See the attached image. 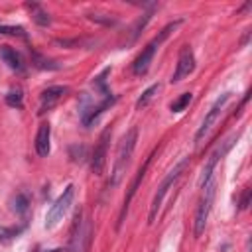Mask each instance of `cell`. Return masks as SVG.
Masks as SVG:
<instances>
[{
    "mask_svg": "<svg viewBox=\"0 0 252 252\" xmlns=\"http://www.w3.org/2000/svg\"><path fill=\"white\" fill-rule=\"evenodd\" d=\"M28 207H30V199L26 193H18L14 199H12V209L18 213V215H26L28 213Z\"/></svg>",
    "mask_w": 252,
    "mask_h": 252,
    "instance_id": "16",
    "label": "cell"
},
{
    "mask_svg": "<svg viewBox=\"0 0 252 252\" xmlns=\"http://www.w3.org/2000/svg\"><path fill=\"white\" fill-rule=\"evenodd\" d=\"M0 33L18 35V37H26V30H24L22 26H0Z\"/></svg>",
    "mask_w": 252,
    "mask_h": 252,
    "instance_id": "20",
    "label": "cell"
},
{
    "mask_svg": "<svg viewBox=\"0 0 252 252\" xmlns=\"http://www.w3.org/2000/svg\"><path fill=\"white\" fill-rule=\"evenodd\" d=\"M195 69V55H193V49L189 45H183L181 51H179V57H177V65H175V73L171 75V83H179L181 79L189 77Z\"/></svg>",
    "mask_w": 252,
    "mask_h": 252,
    "instance_id": "8",
    "label": "cell"
},
{
    "mask_svg": "<svg viewBox=\"0 0 252 252\" xmlns=\"http://www.w3.org/2000/svg\"><path fill=\"white\" fill-rule=\"evenodd\" d=\"M22 230H24V226H2V224H0V240H2V242H10V240H14Z\"/></svg>",
    "mask_w": 252,
    "mask_h": 252,
    "instance_id": "17",
    "label": "cell"
},
{
    "mask_svg": "<svg viewBox=\"0 0 252 252\" xmlns=\"http://www.w3.org/2000/svg\"><path fill=\"white\" fill-rule=\"evenodd\" d=\"M187 165V158L185 159H181L179 163H175L173 165V169L163 177V181L159 183V187H158V191H156V195H154V199H152V205H150V222H154L156 220V215H158V211H159V207H161V203H163V199H165V193H167V189L173 185V181L181 175V171H183V167Z\"/></svg>",
    "mask_w": 252,
    "mask_h": 252,
    "instance_id": "4",
    "label": "cell"
},
{
    "mask_svg": "<svg viewBox=\"0 0 252 252\" xmlns=\"http://www.w3.org/2000/svg\"><path fill=\"white\" fill-rule=\"evenodd\" d=\"M191 100H193V94H191V93H183L177 100L171 102V110H173V112H181V110H185V106H187Z\"/></svg>",
    "mask_w": 252,
    "mask_h": 252,
    "instance_id": "19",
    "label": "cell"
},
{
    "mask_svg": "<svg viewBox=\"0 0 252 252\" xmlns=\"http://www.w3.org/2000/svg\"><path fill=\"white\" fill-rule=\"evenodd\" d=\"M0 57L4 59V63H6L12 71H16V73H24V61H22V57H20V53H18L16 49L2 47V49H0Z\"/></svg>",
    "mask_w": 252,
    "mask_h": 252,
    "instance_id": "13",
    "label": "cell"
},
{
    "mask_svg": "<svg viewBox=\"0 0 252 252\" xmlns=\"http://www.w3.org/2000/svg\"><path fill=\"white\" fill-rule=\"evenodd\" d=\"M203 189L205 191H203V197H201L197 213H195V236H201L203 230H205L209 211H211V205H213V199H215V181H207L203 185Z\"/></svg>",
    "mask_w": 252,
    "mask_h": 252,
    "instance_id": "5",
    "label": "cell"
},
{
    "mask_svg": "<svg viewBox=\"0 0 252 252\" xmlns=\"http://www.w3.org/2000/svg\"><path fill=\"white\" fill-rule=\"evenodd\" d=\"M67 87H49V89H45L43 93H41V96H39V112H45V110H49V108H53L65 94H67Z\"/></svg>",
    "mask_w": 252,
    "mask_h": 252,
    "instance_id": "11",
    "label": "cell"
},
{
    "mask_svg": "<svg viewBox=\"0 0 252 252\" xmlns=\"http://www.w3.org/2000/svg\"><path fill=\"white\" fill-rule=\"evenodd\" d=\"M136 142H138V128L132 126L124 134V138L120 142V148H118V154H116V161H114V167H112V185L120 183V179H122V175H124V171H126V167L130 163V158L134 154Z\"/></svg>",
    "mask_w": 252,
    "mask_h": 252,
    "instance_id": "1",
    "label": "cell"
},
{
    "mask_svg": "<svg viewBox=\"0 0 252 252\" xmlns=\"http://www.w3.org/2000/svg\"><path fill=\"white\" fill-rule=\"evenodd\" d=\"M228 98H230V93H222V94L213 102V106H211L209 112L205 114V118H203V122H201V126H199V130H197V134H195V142H201V140L209 134V130H211L213 124L217 122V118H219V114H220V110H222V106L226 104Z\"/></svg>",
    "mask_w": 252,
    "mask_h": 252,
    "instance_id": "6",
    "label": "cell"
},
{
    "mask_svg": "<svg viewBox=\"0 0 252 252\" xmlns=\"http://www.w3.org/2000/svg\"><path fill=\"white\" fill-rule=\"evenodd\" d=\"M47 252H59V250H47Z\"/></svg>",
    "mask_w": 252,
    "mask_h": 252,
    "instance_id": "22",
    "label": "cell"
},
{
    "mask_svg": "<svg viewBox=\"0 0 252 252\" xmlns=\"http://www.w3.org/2000/svg\"><path fill=\"white\" fill-rule=\"evenodd\" d=\"M152 158H154V156L146 158L144 165L138 169V173H136V177H134V181H132V185H130V189H128V195L124 197V203H122V209H120V215H118V224H116V228L122 226V222H124V219H126V213H128V207H130V203H132V199H134V195H136V191H138V185L142 183V179H144V175H146V171H148V167H150V163H152Z\"/></svg>",
    "mask_w": 252,
    "mask_h": 252,
    "instance_id": "9",
    "label": "cell"
},
{
    "mask_svg": "<svg viewBox=\"0 0 252 252\" xmlns=\"http://www.w3.org/2000/svg\"><path fill=\"white\" fill-rule=\"evenodd\" d=\"M236 136H232V138H228L224 144H222V148L220 146H217L215 148V152L209 156V159H207V163H205V167H203V171H201V177H199V185L203 187L207 181H211V177H213V171H215V167H217V163H219V159L228 152V148L232 146V140H234Z\"/></svg>",
    "mask_w": 252,
    "mask_h": 252,
    "instance_id": "10",
    "label": "cell"
},
{
    "mask_svg": "<svg viewBox=\"0 0 252 252\" xmlns=\"http://www.w3.org/2000/svg\"><path fill=\"white\" fill-rule=\"evenodd\" d=\"M181 22L177 20V22H173V24H167L161 32H159V35H156L148 45H146V49L136 57V61H134V65H132V71H134V75H146L148 73V69H150V63H152V59H154V55H156V51H158V47L163 43V39H167V35L171 33V30H175L177 26H179Z\"/></svg>",
    "mask_w": 252,
    "mask_h": 252,
    "instance_id": "2",
    "label": "cell"
},
{
    "mask_svg": "<svg viewBox=\"0 0 252 252\" xmlns=\"http://www.w3.org/2000/svg\"><path fill=\"white\" fill-rule=\"evenodd\" d=\"M158 91H159V85H152V87H148V89L142 93V96L136 100V106H138V108L146 106V104H148V102H150V100L156 96V93H158Z\"/></svg>",
    "mask_w": 252,
    "mask_h": 252,
    "instance_id": "18",
    "label": "cell"
},
{
    "mask_svg": "<svg viewBox=\"0 0 252 252\" xmlns=\"http://www.w3.org/2000/svg\"><path fill=\"white\" fill-rule=\"evenodd\" d=\"M49 140H51V128H49L47 122H43V124H39L37 134H35V152H37L39 158L49 156V150H51Z\"/></svg>",
    "mask_w": 252,
    "mask_h": 252,
    "instance_id": "12",
    "label": "cell"
},
{
    "mask_svg": "<svg viewBox=\"0 0 252 252\" xmlns=\"http://www.w3.org/2000/svg\"><path fill=\"white\" fill-rule=\"evenodd\" d=\"M73 199H75V185H67L65 189H63V193L55 199V203L49 207V211H47V215H45V228L47 230H51V228H55L57 224H59V220L65 217V213L69 211V207L73 205Z\"/></svg>",
    "mask_w": 252,
    "mask_h": 252,
    "instance_id": "3",
    "label": "cell"
},
{
    "mask_svg": "<svg viewBox=\"0 0 252 252\" xmlns=\"http://www.w3.org/2000/svg\"><path fill=\"white\" fill-rule=\"evenodd\" d=\"M89 18L93 20V22H100V24H106V26H112L114 24V18H102L100 14H89Z\"/></svg>",
    "mask_w": 252,
    "mask_h": 252,
    "instance_id": "21",
    "label": "cell"
},
{
    "mask_svg": "<svg viewBox=\"0 0 252 252\" xmlns=\"http://www.w3.org/2000/svg\"><path fill=\"white\" fill-rule=\"evenodd\" d=\"M108 142H110V128H104V132L98 138V144L93 150L91 156V171L94 175H102L104 165H106V150H108Z\"/></svg>",
    "mask_w": 252,
    "mask_h": 252,
    "instance_id": "7",
    "label": "cell"
},
{
    "mask_svg": "<svg viewBox=\"0 0 252 252\" xmlns=\"http://www.w3.org/2000/svg\"><path fill=\"white\" fill-rule=\"evenodd\" d=\"M22 102H24V93L22 89H10L6 93V104L12 106V108H22Z\"/></svg>",
    "mask_w": 252,
    "mask_h": 252,
    "instance_id": "15",
    "label": "cell"
},
{
    "mask_svg": "<svg viewBox=\"0 0 252 252\" xmlns=\"http://www.w3.org/2000/svg\"><path fill=\"white\" fill-rule=\"evenodd\" d=\"M28 8L32 10V16H33V22L39 24V26H49V14L45 10H41V6L37 4H28Z\"/></svg>",
    "mask_w": 252,
    "mask_h": 252,
    "instance_id": "14",
    "label": "cell"
}]
</instances>
